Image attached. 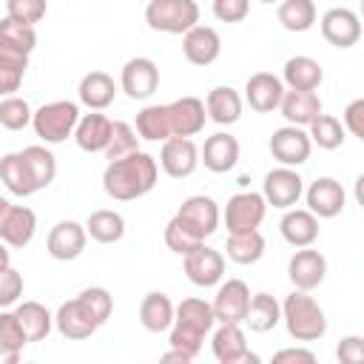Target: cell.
<instances>
[{
    "label": "cell",
    "mask_w": 364,
    "mask_h": 364,
    "mask_svg": "<svg viewBox=\"0 0 364 364\" xmlns=\"http://www.w3.org/2000/svg\"><path fill=\"white\" fill-rule=\"evenodd\" d=\"M159 179V165L151 154L134 151L119 159H111L102 171V191L117 202H134L154 191Z\"/></svg>",
    "instance_id": "cell-1"
},
{
    "label": "cell",
    "mask_w": 364,
    "mask_h": 364,
    "mask_svg": "<svg viewBox=\"0 0 364 364\" xmlns=\"http://www.w3.org/2000/svg\"><path fill=\"white\" fill-rule=\"evenodd\" d=\"M216 318H213V307L205 299H182L173 310V324H171V336L168 344L179 353H185L191 361L199 355L205 336L213 330Z\"/></svg>",
    "instance_id": "cell-2"
},
{
    "label": "cell",
    "mask_w": 364,
    "mask_h": 364,
    "mask_svg": "<svg viewBox=\"0 0 364 364\" xmlns=\"http://www.w3.org/2000/svg\"><path fill=\"white\" fill-rule=\"evenodd\" d=\"M282 321L287 327V336L296 341H318L327 333V316L324 307L307 293V290H293L282 301Z\"/></svg>",
    "instance_id": "cell-3"
},
{
    "label": "cell",
    "mask_w": 364,
    "mask_h": 364,
    "mask_svg": "<svg viewBox=\"0 0 364 364\" xmlns=\"http://www.w3.org/2000/svg\"><path fill=\"white\" fill-rule=\"evenodd\" d=\"M80 119V105L71 100H54L40 105L31 114V128L46 145H60L74 136V125Z\"/></svg>",
    "instance_id": "cell-4"
},
{
    "label": "cell",
    "mask_w": 364,
    "mask_h": 364,
    "mask_svg": "<svg viewBox=\"0 0 364 364\" xmlns=\"http://www.w3.org/2000/svg\"><path fill=\"white\" fill-rule=\"evenodd\" d=\"M145 23L151 31L185 34L199 23V6L196 0H148Z\"/></svg>",
    "instance_id": "cell-5"
},
{
    "label": "cell",
    "mask_w": 364,
    "mask_h": 364,
    "mask_svg": "<svg viewBox=\"0 0 364 364\" xmlns=\"http://www.w3.org/2000/svg\"><path fill=\"white\" fill-rule=\"evenodd\" d=\"M264 213H267L264 196L256 191H242L228 199L222 219L228 233H242V230H259V225L264 222Z\"/></svg>",
    "instance_id": "cell-6"
},
{
    "label": "cell",
    "mask_w": 364,
    "mask_h": 364,
    "mask_svg": "<svg viewBox=\"0 0 364 364\" xmlns=\"http://www.w3.org/2000/svg\"><path fill=\"white\" fill-rule=\"evenodd\" d=\"M304 193V179L299 176L296 168H287V165H279L273 171L264 173V182H262V196L267 205L279 208V210H287L293 205H299Z\"/></svg>",
    "instance_id": "cell-7"
},
{
    "label": "cell",
    "mask_w": 364,
    "mask_h": 364,
    "mask_svg": "<svg viewBox=\"0 0 364 364\" xmlns=\"http://www.w3.org/2000/svg\"><path fill=\"white\" fill-rule=\"evenodd\" d=\"M267 148H270V154H273V159L279 165L299 168V165H304L310 159L313 142H310V136H307L304 128H299V125H282V128L273 131Z\"/></svg>",
    "instance_id": "cell-8"
},
{
    "label": "cell",
    "mask_w": 364,
    "mask_h": 364,
    "mask_svg": "<svg viewBox=\"0 0 364 364\" xmlns=\"http://www.w3.org/2000/svg\"><path fill=\"white\" fill-rule=\"evenodd\" d=\"M37 233V216L26 205H11L0 199V242L9 247H26Z\"/></svg>",
    "instance_id": "cell-9"
},
{
    "label": "cell",
    "mask_w": 364,
    "mask_h": 364,
    "mask_svg": "<svg viewBox=\"0 0 364 364\" xmlns=\"http://www.w3.org/2000/svg\"><path fill=\"white\" fill-rule=\"evenodd\" d=\"M182 267H185V276H188L191 284H196V287H213L225 276V256L202 242L199 247H193L191 253L182 256Z\"/></svg>",
    "instance_id": "cell-10"
},
{
    "label": "cell",
    "mask_w": 364,
    "mask_h": 364,
    "mask_svg": "<svg viewBox=\"0 0 364 364\" xmlns=\"http://www.w3.org/2000/svg\"><path fill=\"white\" fill-rule=\"evenodd\" d=\"M247 304H250V287L242 279H228L219 284L210 307H213V318L219 324H242L247 316Z\"/></svg>",
    "instance_id": "cell-11"
},
{
    "label": "cell",
    "mask_w": 364,
    "mask_h": 364,
    "mask_svg": "<svg viewBox=\"0 0 364 364\" xmlns=\"http://www.w3.org/2000/svg\"><path fill=\"white\" fill-rule=\"evenodd\" d=\"M119 88L131 100H148L159 88V68L151 57H131L119 71Z\"/></svg>",
    "instance_id": "cell-12"
},
{
    "label": "cell",
    "mask_w": 364,
    "mask_h": 364,
    "mask_svg": "<svg viewBox=\"0 0 364 364\" xmlns=\"http://www.w3.org/2000/svg\"><path fill=\"white\" fill-rule=\"evenodd\" d=\"M210 350L219 364H245V361L256 364L259 361V355L250 353V347H247V336H245L242 324H219L213 330Z\"/></svg>",
    "instance_id": "cell-13"
},
{
    "label": "cell",
    "mask_w": 364,
    "mask_h": 364,
    "mask_svg": "<svg viewBox=\"0 0 364 364\" xmlns=\"http://www.w3.org/2000/svg\"><path fill=\"white\" fill-rule=\"evenodd\" d=\"M159 165L171 179H185L199 168V148L191 136H168L159 151Z\"/></svg>",
    "instance_id": "cell-14"
},
{
    "label": "cell",
    "mask_w": 364,
    "mask_h": 364,
    "mask_svg": "<svg viewBox=\"0 0 364 364\" xmlns=\"http://www.w3.org/2000/svg\"><path fill=\"white\" fill-rule=\"evenodd\" d=\"M301 196L307 199V210L318 219H333L347 205V193H344L341 182L333 176H318L316 182L307 185V191Z\"/></svg>",
    "instance_id": "cell-15"
},
{
    "label": "cell",
    "mask_w": 364,
    "mask_h": 364,
    "mask_svg": "<svg viewBox=\"0 0 364 364\" xmlns=\"http://www.w3.org/2000/svg\"><path fill=\"white\" fill-rule=\"evenodd\" d=\"M321 37L336 48H353L361 40V20L353 9L336 6L321 14Z\"/></svg>",
    "instance_id": "cell-16"
},
{
    "label": "cell",
    "mask_w": 364,
    "mask_h": 364,
    "mask_svg": "<svg viewBox=\"0 0 364 364\" xmlns=\"http://www.w3.org/2000/svg\"><path fill=\"white\" fill-rule=\"evenodd\" d=\"M324 276H327V259L318 250H313V245L299 247L287 262V279L293 282L296 290L310 293L324 282Z\"/></svg>",
    "instance_id": "cell-17"
},
{
    "label": "cell",
    "mask_w": 364,
    "mask_h": 364,
    "mask_svg": "<svg viewBox=\"0 0 364 364\" xmlns=\"http://www.w3.org/2000/svg\"><path fill=\"white\" fill-rule=\"evenodd\" d=\"M182 54H185V60L191 65H199V68L216 63L219 54H222V37H219V31L210 28V26L196 23L193 28H188L182 34Z\"/></svg>",
    "instance_id": "cell-18"
},
{
    "label": "cell",
    "mask_w": 364,
    "mask_h": 364,
    "mask_svg": "<svg viewBox=\"0 0 364 364\" xmlns=\"http://www.w3.org/2000/svg\"><path fill=\"white\" fill-rule=\"evenodd\" d=\"M85 242H88L85 225H80V222H74V219H63V222H57V225L48 230L46 250H48V256L57 259V262H71V259H77V256L85 250Z\"/></svg>",
    "instance_id": "cell-19"
},
{
    "label": "cell",
    "mask_w": 364,
    "mask_h": 364,
    "mask_svg": "<svg viewBox=\"0 0 364 364\" xmlns=\"http://www.w3.org/2000/svg\"><path fill=\"white\" fill-rule=\"evenodd\" d=\"M176 216H179L193 233H199L202 239H208L210 233H216L219 219H222L216 199H210V196H205V193H193V196H188V199L179 205Z\"/></svg>",
    "instance_id": "cell-20"
},
{
    "label": "cell",
    "mask_w": 364,
    "mask_h": 364,
    "mask_svg": "<svg viewBox=\"0 0 364 364\" xmlns=\"http://www.w3.org/2000/svg\"><path fill=\"white\" fill-rule=\"evenodd\" d=\"M282 97H284V82H282V77H276L270 71H256L245 82V102L259 114L276 111Z\"/></svg>",
    "instance_id": "cell-21"
},
{
    "label": "cell",
    "mask_w": 364,
    "mask_h": 364,
    "mask_svg": "<svg viewBox=\"0 0 364 364\" xmlns=\"http://www.w3.org/2000/svg\"><path fill=\"white\" fill-rule=\"evenodd\" d=\"M54 327L60 330L63 338L82 341V338L94 336L100 324L94 321V316L88 313V307H85V304L80 301V296H77V299H68V301H63V304L57 307V313H54Z\"/></svg>",
    "instance_id": "cell-22"
},
{
    "label": "cell",
    "mask_w": 364,
    "mask_h": 364,
    "mask_svg": "<svg viewBox=\"0 0 364 364\" xmlns=\"http://www.w3.org/2000/svg\"><path fill=\"white\" fill-rule=\"evenodd\" d=\"M199 162H205V168L210 173H228L236 168L239 162V139L233 134L216 131L205 139V145L199 148Z\"/></svg>",
    "instance_id": "cell-23"
},
{
    "label": "cell",
    "mask_w": 364,
    "mask_h": 364,
    "mask_svg": "<svg viewBox=\"0 0 364 364\" xmlns=\"http://www.w3.org/2000/svg\"><path fill=\"white\" fill-rule=\"evenodd\" d=\"M168 119L173 136H196L208 122L205 102L199 97H179L168 102Z\"/></svg>",
    "instance_id": "cell-24"
},
{
    "label": "cell",
    "mask_w": 364,
    "mask_h": 364,
    "mask_svg": "<svg viewBox=\"0 0 364 364\" xmlns=\"http://www.w3.org/2000/svg\"><path fill=\"white\" fill-rule=\"evenodd\" d=\"M111 128H114V119H108L100 111L80 114V119L74 125V142L85 154H102L105 145H108V139H111Z\"/></svg>",
    "instance_id": "cell-25"
},
{
    "label": "cell",
    "mask_w": 364,
    "mask_h": 364,
    "mask_svg": "<svg viewBox=\"0 0 364 364\" xmlns=\"http://www.w3.org/2000/svg\"><path fill=\"white\" fill-rule=\"evenodd\" d=\"M282 239L293 247H307L318 239V216H313L307 208H287L279 222Z\"/></svg>",
    "instance_id": "cell-26"
},
{
    "label": "cell",
    "mask_w": 364,
    "mask_h": 364,
    "mask_svg": "<svg viewBox=\"0 0 364 364\" xmlns=\"http://www.w3.org/2000/svg\"><path fill=\"white\" fill-rule=\"evenodd\" d=\"M282 82L290 91H316L324 82V68H321L318 60H313L307 54H296V57H290L284 63Z\"/></svg>",
    "instance_id": "cell-27"
},
{
    "label": "cell",
    "mask_w": 364,
    "mask_h": 364,
    "mask_svg": "<svg viewBox=\"0 0 364 364\" xmlns=\"http://www.w3.org/2000/svg\"><path fill=\"white\" fill-rule=\"evenodd\" d=\"M77 97L88 111H102L114 102L117 97V82L108 71H88L80 85H77Z\"/></svg>",
    "instance_id": "cell-28"
},
{
    "label": "cell",
    "mask_w": 364,
    "mask_h": 364,
    "mask_svg": "<svg viewBox=\"0 0 364 364\" xmlns=\"http://www.w3.org/2000/svg\"><path fill=\"white\" fill-rule=\"evenodd\" d=\"M279 111L287 119V125L307 128L321 114V100H318L316 91H290V88H284V97L279 102Z\"/></svg>",
    "instance_id": "cell-29"
},
{
    "label": "cell",
    "mask_w": 364,
    "mask_h": 364,
    "mask_svg": "<svg viewBox=\"0 0 364 364\" xmlns=\"http://www.w3.org/2000/svg\"><path fill=\"white\" fill-rule=\"evenodd\" d=\"M0 182L9 188V193L23 196V199L37 193V185H34V176L28 171V162H26L23 151H11V154L0 156Z\"/></svg>",
    "instance_id": "cell-30"
},
{
    "label": "cell",
    "mask_w": 364,
    "mask_h": 364,
    "mask_svg": "<svg viewBox=\"0 0 364 364\" xmlns=\"http://www.w3.org/2000/svg\"><path fill=\"white\" fill-rule=\"evenodd\" d=\"M205 114L216 125H233L242 117V97L230 85H216L205 97Z\"/></svg>",
    "instance_id": "cell-31"
},
{
    "label": "cell",
    "mask_w": 364,
    "mask_h": 364,
    "mask_svg": "<svg viewBox=\"0 0 364 364\" xmlns=\"http://www.w3.org/2000/svg\"><path fill=\"white\" fill-rule=\"evenodd\" d=\"M173 310H176V304L162 290H151L139 301V324L148 333H165L173 324Z\"/></svg>",
    "instance_id": "cell-32"
},
{
    "label": "cell",
    "mask_w": 364,
    "mask_h": 364,
    "mask_svg": "<svg viewBox=\"0 0 364 364\" xmlns=\"http://www.w3.org/2000/svg\"><path fill=\"white\" fill-rule=\"evenodd\" d=\"M28 54L0 40V97H11L26 77Z\"/></svg>",
    "instance_id": "cell-33"
},
{
    "label": "cell",
    "mask_w": 364,
    "mask_h": 364,
    "mask_svg": "<svg viewBox=\"0 0 364 364\" xmlns=\"http://www.w3.org/2000/svg\"><path fill=\"white\" fill-rule=\"evenodd\" d=\"M282 321V301H276L270 293H256L250 296L247 316L242 324H247L253 333H270Z\"/></svg>",
    "instance_id": "cell-34"
},
{
    "label": "cell",
    "mask_w": 364,
    "mask_h": 364,
    "mask_svg": "<svg viewBox=\"0 0 364 364\" xmlns=\"http://www.w3.org/2000/svg\"><path fill=\"white\" fill-rule=\"evenodd\" d=\"M316 3L313 0H279V9H276V17L282 23L284 31H293V34H301V31H310L316 26Z\"/></svg>",
    "instance_id": "cell-35"
},
{
    "label": "cell",
    "mask_w": 364,
    "mask_h": 364,
    "mask_svg": "<svg viewBox=\"0 0 364 364\" xmlns=\"http://www.w3.org/2000/svg\"><path fill=\"white\" fill-rule=\"evenodd\" d=\"M85 233L100 245H114V242H119L125 236V219H122V213L108 210V208L94 210L85 219Z\"/></svg>",
    "instance_id": "cell-36"
},
{
    "label": "cell",
    "mask_w": 364,
    "mask_h": 364,
    "mask_svg": "<svg viewBox=\"0 0 364 364\" xmlns=\"http://www.w3.org/2000/svg\"><path fill=\"white\" fill-rule=\"evenodd\" d=\"M14 313H17L20 324H23V330H26L28 341H43L51 333V327H54V316L40 301H20L14 307Z\"/></svg>",
    "instance_id": "cell-37"
},
{
    "label": "cell",
    "mask_w": 364,
    "mask_h": 364,
    "mask_svg": "<svg viewBox=\"0 0 364 364\" xmlns=\"http://www.w3.org/2000/svg\"><path fill=\"white\" fill-rule=\"evenodd\" d=\"M134 131L139 134V139L148 142H165L171 134V119H168V105H145L136 114V125Z\"/></svg>",
    "instance_id": "cell-38"
},
{
    "label": "cell",
    "mask_w": 364,
    "mask_h": 364,
    "mask_svg": "<svg viewBox=\"0 0 364 364\" xmlns=\"http://www.w3.org/2000/svg\"><path fill=\"white\" fill-rule=\"evenodd\" d=\"M228 259L236 264H256L264 256V236L259 230H242L228 236Z\"/></svg>",
    "instance_id": "cell-39"
},
{
    "label": "cell",
    "mask_w": 364,
    "mask_h": 364,
    "mask_svg": "<svg viewBox=\"0 0 364 364\" xmlns=\"http://www.w3.org/2000/svg\"><path fill=\"white\" fill-rule=\"evenodd\" d=\"M344 125H341V119H336L333 114H318L310 125H307V136H310V142L313 145H318L321 151H336V148H341L344 145Z\"/></svg>",
    "instance_id": "cell-40"
},
{
    "label": "cell",
    "mask_w": 364,
    "mask_h": 364,
    "mask_svg": "<svg viewBox=\"0 0 364 364\" xmlns=\"http://www.w3.org/2000/svg\"><path fill=\"white\" fill-rule=\"evenodd\" d=\"M23 156L28 162V171L34 176L37 191L48 188L54 182V176H57V156L46 145H28V148H23Z\"/></svg>",
    "instance_id": "cell-41"
},
{
    "label": "cell",
    "mask_w": 364,
    "mask_h": 364,
    "mask_svg": "<svg viewBox=\"0 0 364 364\" xmlns=\"http://www.w3.org/2000/svg\"><path fill=\"white\" fill-rule=\"evenodd\" d=\"M134 151H139V134L134 131V125L117 119L114 128H111V139H108V145H105V151H102L105 159L111 162V159H119V156L134 154Z\"/></svg>",
    "instance_id": "cell-42"
},
{
    "label": "cell",
    "mask_w": 364,
    "mask_h": 364,
    "mask_svg": "<svg viewBox=\"0 0 364 364\" xmlns=\"http://www.w3.org/2000/svg\"><path fill=\"white\" fill-rule=\"evenodd\" d=\"M31 105L17 94L0 100V125L6 131H23L26 125H31Z\"/></svg>",
    "instance_id": "cell-43"
},
{
    "label": "cell",
    "mask_w": 364,
    "mask_h": 364,
    "mask_svg": "<svg viewBox=\"0 0 364 364\" xmlns=\"http://www.w3.org/2000/svg\"><path fill=\"white\" fill-rule=\"evenodd\" d=\"M205 239L199 236V233H193L179 216H173L168 225H165V245H168V250H173V253H179V256H185V253H191L193 247H199Z\"/></svg>",
    "instance_id": "cell-44"
},
{
    "label": "cell",
    "mask_w": 364,
    "mask_h": 364,
    "mask_svg": "<svg viewBox=\"0 0 364 364\" xmlns=\"http://www.w3.org/2000/svg\"><path fill=\"white\" fill-rule=\"evenodd\" d=\"M0 40L9 43V46H14V48H20V51H26V54H31L34 46H37V31H34V26H28V23L3 17V20H0Z\"/></svg>",
    "instance_id": "cell-45"
},
{
    "label": "cell",
    "mask_w": 364,
    "mask_h": 364,
    "mask_svg": "<svg viewBox=\"0 0 364 364\" xmlns=\"http://www.w3.org/2000/svg\"><path fill=\"white\" fill-rule=\"evenodd\" d=\"M80 301L88 307V313L94 316V321L102 327L108 318H111V313H114V299H111V293L105 290V287H85V290H80Z\"/></svg>",
    "instance_id": "cell-46"
},
{
    "label": "cell",
    "mask_w": 364,
    "mask_h": 364,
    "mask_svg": "<svg viewBox=\"0 0 364 364\" xmlns=\"http://www.w3.org/2000/svg\"><path fill=\"white\" fill-rule=\"evenodd\" d=\"M48 11V3L46 0H6V17L11 20H20V23H40Z\"/></svg>",
    "instance_id": "cell-47"
},
{
    "label": "cell",
    "mask_w": 364,
    "mask_h": 364,
    "mask_svg": "<svg viewBox=\"0 0 364 364\" xmlns=\"http://www.w3.org/2000/svg\"><path fill=\"white\" fill-rule=\"evenodd\" d=\"M0 344L14 347V350H23V347L28 344L26 330H23V324H20L17 313H14V310H9V307H3V310H0Z\"/></svg>",
    "instance_id": "cell-48"
},
{
    "label": "cell",
    "mask_w": 364,
    "mask_h": 364,
    "mask_svg": "<svg viewBox=\"0 0 364 364\" xmlns=\"http://www.w3.org/2000/svg\"><path fill=\"white\" fill-rule=\"evenodd\" d=\"M23 296V276L20 270H14L11 264L0 267V310L17 304Z\"/></svg>",
    "instance_id": "cell-49"
},
{
    "label": "cell",
    "mask_w": 364,
    "mask_h": 364,
    "mask_svg": "<svg viewBox=\"0 0 364 364\" xmlns=\"http://www.w3.org/2000/svg\"><path fill=\"white\" fill-rule=\"evenodd\" d=\"M250 14V0H213V17L219 23H242Z\"/></svg>",
    "instance_id": "cell-50"
},
{
    "label": "cell",
    "mask_w": 364,
    "mask_h": 364,
    "mask_svg": "<svg viewBox=\"0 0 364 364\" xmlns=\"http://www.w3.org/2000/svg\"><path fill=\"white\" fill-rule=\"evenodd\" d=\"M336 358L341 364H361L364 361V338L361 336H344L336 347Z\"/></svg>",
    "instance_id": "cell-51"
},
{
    "label": "cell",
    "mask_w": 364,
    "mask_h": 364,
    "mask_svg": "<svg viewBox=\"0 0 364 364\" xmlns=\"http://www.w3.org/2000/svg\"><path fill=\"white\" fill-rule=\"evenodd\" d=\"M341 119H344V122H341L344 131H350L353 136L364 139V100H353V102L344 108Z\"/></svg>",
    "instance_id": "cell-52"
},
{
    "label": "cell",
    "mask_w": 364,
    "mask_h": 364,
    "mask_svg": "<svg viewBox=\"0 0 364 364\" xmlns=\"http://www.w3.org/2000/svg\"><path fill=\"white\" fill-rule=\"evenodd\" d=\"M276 364H316V353L304 350V347H284L279 353H273Z\"/></svg>",
    "instance_id": "cell-53"
},
{
    "label": "cell",
    "mask_w": 364,
    "mask_h": 364,
    "mask_svg": "<svg viewBox=\"0 0 364 364\" xmlns=\"http://www.w3.org/2000/svg\"><path fill=\"white\" fill-rule=\"evenodd\" d=\"M20 355H23V350H14V347L0 344V364H17Z\"/></svg>",
    "instance_id": "cell-54"
},
{
    "label": "cell",
    "mask_w": 364,
    "mask_h": 364,
    "mask_svg": "<svg viewBox=\"0 0 364 364\" xmlns=\"http://www.w3.org/2000/svg\"><path fill=\"white\" fill-rule=\"evenodd\" d=\"M162 361H165V364H168V361H179V364H191V358H188L185 353H179V350H173V347H171V350H168V353L162 355Z\"/></svg>",
    "instance_id": "cell-55"
},
{
    "label": "cell",
    "mask_w": 364,
    "mask_h": 364,
    "mask_svg": "<svg viewBox=\"0 0 364 364\" xmlns=\"http://www.w3.org/2000/svg\"><path fill=\"white\" fill-rule=\"evenodd\" d=\"M9 245L6 242H0V267H6V264H11V256H9V250H6Z\"/></svg>",
    "instance_id": "cell-56"
},
{
    "label": "cell",
    "mask_w": 364,
    "mask_h": 364,
    "mask_svg": "<svg viewBox=\"0 0 364 364\" xmlns=\"http://www.w3.org/2000/svg\"><path fill=\"white\" fill-rule=\"evenodd\" d=\"M259 3H279V0H259Z\"/></svg>",
    "instance_id": "cell-57"
},
{
    "label": "cell",
    "mask_w": 364,
    "mask_h": 364,
    "mask_svg": "<svg viewBox=\"0 0 364 364\" xmlns=\"http://www.w3.org/2000/svg\"><path fill=\"white\" fill-rule=\"evenodd\" d=\"M0 199H3V196H0Z\"/></svg>",
    "instance_id": "cell-58"
}]
</instances>
